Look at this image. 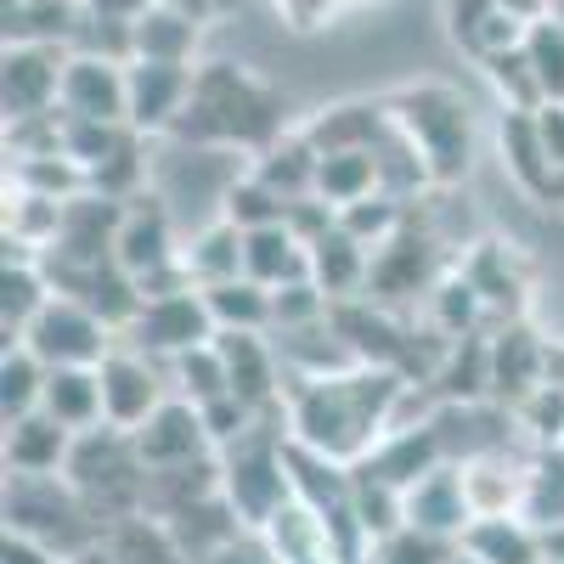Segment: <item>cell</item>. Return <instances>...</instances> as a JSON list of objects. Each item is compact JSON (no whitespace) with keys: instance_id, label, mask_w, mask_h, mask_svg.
Masks as SVG:
<instances>
[{"instance_id":"4","label":"cell","mask_w":564,"mask_h":564,"mask_svg":"<svg viewBox=\"0 0 564 564\" xmlns=\"http://www.w3.org/2000/svg\"><path fill=\"white\" fill-rule=\"evenodd\" d=\"M384 108L406 130L412 148L423 153L435 186H452L468 170V153H475V119H468V102L452 85H406Z\"/></svg>"},{"instance_id":"32","label":"cell","mask_w":564,"mask_h":564,"mask_svg":"<svg viewBox=\"0 0 564 564\" xmlns=\"http://www.w3.org/2000/svg\"><path fill=\"white\" fill-rule=\"evenodd\" d=\"M502 0H446V23H452V40L463 45V52H475L480 29L497 18Z\"/></svg>"},{"instance_id":"25","label":"cell","mask_w":564,"mask_h":564,"mask_svg":"<svg viewBox=\"0 0 564 564\" xmlns=\"http://www.w3.org/2000/svg\"><path fill=\"white\" fill-rule=\"evenodd\" d=\"M45 379H52V367H45L29 345L12 339L7 356H0V412H7V423L40 412V401H45Z\"/></svg>"},{"instance_id":"27","label":"cell","mask_w":564,"mask_h":564,"mask_svg":"<svg viewBox=\"0 0 564 564\" xmlns=\"http://www.w3.org/2000/svg\"><path fill=\"white\" fill-rule=\"evenodd\" d=\"M170 390H175L181 401H193V406H209V401L231 395V372H226L220 345L209 339V345H198V350L175 356V361H170Z\"/></svg>"},{"instance_id":"23","label":"cell","mask_w":564,"mask_h":564,"mask_svg":"<svg viewBox=\"0 0 564 564\" xmlns=\"http://www.w3.org/2000/svg\"><path fill=\"white\" fill-rule=\"evenodd\" d=\"M243 243H249V231H238L226 215H215L198 238L181 249V260H186V271H193L198 289H215V282L243 276Z\"/></svg>"},{"instance_id":"6","label":"cell","mask_w":564,"mask_h":564,"mask_svg":"<svg viewBox=\"0 0 564 564\" xmlns=\"http://www.w3.org/2000/svg\"><path fill=\"white\" fill-rule=\"evenodd\" d=\"M130 350L153 356V361H175L186 350H198L215 339V316H209V300L204 289H181V294H159V300H141L135 322L119 334Z\"/></svg>"},{"instance_id":"20","label":"cell","mask_w":564,"mask_h":564,"mask_svg":"<svg viewBox=\"0 0 564 564\" xmlns=\"http://www.w3.org/2000/svg\"><path fill=\"white\" fill-rule=\"evenodd\" d=\"M384 130H390V108L384 102H339V108H322L305 124L316 153H372Z\"/></svg>"},{"instance_id":"29","label":"cell","mask_w":564,"mask_h":564,"mask_svg":"<svg viewBox=\"0 0 564 564\" xmlns=\"http://www.w3.org/2000/svg\"><path fill=\"white\" fill-rule=\"evenodd\" d=\"M525 52H531V68L547 90V102H564V23L558 18H536L531 34H525Z\"/></svg>"},{"instance_id":"21","label":"cell","mask_w":564,"mask_h":564,"mask_svg":"<svg viewBox=\"0 0 564 564\" xmlns=\"http://www.w3.org/2000/svg\"><path fill=\"white\" fill-rule=\"evenodd\" d=\"M45 412H52L63 430L85 435V430H97L102 417V372L97 367H52V379H45Z\"/></svg>"},{"instance_id":"1","label":"cell","mask_w":564,"mask_h":564,"mask_svg":"<svg viewBox=\"0 0 564 564\" xmlns=\"http://www.w3.org/2000/svg\"><path fill=\"white\" fill-rule=\"evenodd\" d=\"M401 395H406V379L395 367H345V372H327V379H294L289 384V435H294V446H305L316 457L356 468L395 430Z\"/></svg>"},{"instance_id":"26","label":"cell","mask_w":564,"mask_h":564,"mask_svg":"<svg viewBox=\"0 0 564 564\" xmlns=\"http://www.w3.org/2000/svg\"><path fill=\"white\" fill-rule=\"evenodd\" d=\"M372 193H379V164H372V153H322V164H316V198L322 204L350 209Z\"/></svg>"},{"instance_id":"19","label":"cell","mask_w":564,"mask_h":564,"mask_svg":"<svg viewBox=\"0 0 564 564\" xmlns=\"http://www.w3.org/2000/svg\"><path fill=\"white\" fill-rule=\"evenodd\" d=\"M243 276H254L260 289L300 282V276H311V243L300 238L289 220L260 226V231H249V243H243Z\"/></svg>"},{"instance_id":"3","label":"cell","mask_w":564,"mask_h":564,"mask_svg":"<svg viewBox=\"0 0 564 564\" xmlns=\"http://www.w3.org/2000/svg\"><path fill=\"white\" fill-rule=\"evenodd\" d=\"M7 531L40 542L45 553H57V558H74L90 542L108 536V525L97 520V508L74 491L68 475H12L7 480Z\"/></svg>"},{"instance_id":"9","label":"cell","mask_w":564,"mask_h":564,"mask_svg":"<svg viewBox=\"0 0 564 564\" xmlns=\"http://www.w3.org/2000/svg\"><path fill=\"white\" fill-rule=\"evenodd\" d=\"M475 520H480V513H475V497H468L463 463H441L417 486H406V531L441 536V542H463V531Z\"/></svg>"},{"instance_id":"12","label":"cell","mask_w":564,"mask_h":564,"mask_svg":"<svg viewBox=\"0 0 564 564\" xmlns=\"http://www.w3.org/2000/svg\"><path fill=\"white\" fill-rule=\"evenodd\" d=\"M130 63L108 57H74L63 68V113L68 119H97V124H130Z\"/></svg>"},{"instance_id":"33","label":"cell","mask_w":564,"mask_h":564,"mask_svg":"<svg viewBox=\"0 0 564 564\" xmlns=\"http://www.w3.org/2000/svg\"><path fill=\"white\" fill-rule=\"evenodd\" d=\"M204 564H282L276 547L265 542V531H243V536H231L226 547H215Z\"/></svg>"},{"instance_id":"10","label":"cell","mask_w":564,"mask_h":564,"mask_svg":"<svg viewBox=\"0 0 564 564\" xmlns=\"http://www.w3.org/2000/svg\"><path fill=\"white\" fill-rule=\"evenodd\" d=\"M130 130L135 135H170L193 102V79L198 68H181V63H130Z\"/></svg>"},{"instance_id":"14","label":"cell","mask_w":564,"mask_h":564,"mask_svg":"<svg viewBox=\"0 0 564 564\" xmlns=\"http://www.w3.org/2000/svg\"><path fill=\"white\" fill-rule=\"evenodd\" d=\"M68 457H74V430H63L45 406L7 423V475H63Z\"/></svg>"},{"instance_id":"15","label":"cell","mask_w":564,"mask_h":564,"mask_svg":"<svg viewBox=\"0 0 564 564\" xmlns=\"http://www.w3.org/2000/svg\"><path fill=\"white\" fill-rule=\"evenodd\" d=\"M475 564H547L542 531L525 520V513H480L475 525L457 542Z\"/></svg>"},{"instance_id":"8","label":"cell","mask_w":564,"mask_h":564,"mask_svg":"<svg viewBox=\"0 0 564 564\" xmlns=\"http://www.w3.org/2000/svg\"><path fill=\"white\" fill-rule=\"evenodd\" d=\"M63 68H68V45H45V40H18L7 45L0 63V102L12 119H40L63 108Z\"/></svg>"},{"instance_id":"31","label":"cell","mask_w":564,"mask_h":564,"mask_svg":"<svg viewBox=\"0 0 564 564\" xmlns=\"http://www.w3.org/2000/svg\"><path fill=\"white\" fill-rule=\"evenodd\" d=\"M457 558V542H441V536H423V531H395L372 547V564H452Z\"/></svg>"},{"instance_id":"35","label":"cell","mask_w":564,"mask_h":564,"mask_svg":"<svg viewBox=\"0 0 564 564\" xmlns=\"http://www.w3.org/2000/svg\"><path fill=\"white\" fill-rule=\"evenodd\" d=\"M7 564H68V558H57V553H45L40 542H29V536H12L7 531V553H0Z\"/></svg>"},{"instance_id":"16","label":"cell","mask_w":564,"mask_h":564,"mask_svg":"<svg viewBox=\"0 0 564 564\" xmlns=\"http://www.w3.org/2000/svg\"><path fill=\"white\" fill-rule=\"evenodd\" d=\"M311 276H316V289L345 305V300H367V282H372V249L356 243L345 226H334L327 238L311 243Z\"/></svg>"},{"instance_id":"11","label":"cell","mask_w":564,"mask_h":564,"mask_svg":"<svg viewBox=\"0 0 564 564\" xmlns=\"http://www.w3.org/2000/svg\"><path fill=\"white\" fill-rule=\"evenodd\" d=\"M130 441H135V452H141V463H148V468H181V463L215 457V441H209L204 412H198L193 401H181V395H170Z\"/></svg>"},{"instance_id":"2","label":"cell","mask_w":564,"mask_h":564,"mask_svg":"<svg viewBox=\"0 0 564 564\" xmlns=\"http://www.w3.org/2000/svg\"><path fill=\"white\" fill-rule=\"evenodd\" d=\"M170 135L193 141V148H243L260 159L289 130H282V97L265 79L238 63H204L193 79V102Z\"/></svg>"},{"instance_id":"34","label":"cell","mask_w":564,"mask_h":564,"mask_svg":"<svg viewBox=\"0 0 564 564\" xmlns=\"http://www.w3.org/2000/svg\"><path fill=\"white\" fill-rule=\"evenodd\" d=\"M536 130H542V141H547L553 164L564 170V102H547V108H536Z\"/></svg>"},{"instance_id":"5","label":"cell","mask_w":564,"mask_h":564,"mask_svg":"<svg viewBox=\"0 0 564 564\" xmlns=\"http://www.w3.org/2000/svg\"><path fill=\"white\" fill-rule=\"evenodd\" d=\"M18 345H29L45 367H102V361L113 356L119 334H113V327L90 311V305L57 294L52 305L29 322V334H23Z\"/></svg>"},{"instance_id":"17","label":"cell","mask_w":564,"mask_h":564,"mask_svg":"<svg viewBox=\"0 0 564 564\" xmlns=\"http://www.w3.org/2000/svg\"><path fill=\"white\" fill-rule=\"evenodd\" d=\"M547 345L531 339L525 327H502L491 339V395H508L513 406H525L547 384Z\"/></svg>"},{"instance_id":"7","label":"cell","mask_w":564,"mask_h":564,"mask_svg":"<svg viewBox=\"0 0 564 564\" xmlns=\"http://www.w3.org/2000/svg\"><path fill=\"white\" fill-rule=\"evenodd\" d=\"M97 372H102V417L113 423V430H130V435L175 395L170 390V367L153 361V356H141V350H130L124 339L113 345V356Z\"/></svg>"},{"instance_id":"36","label":"cell","mask_w":564,"mask_h":564,"mask_svg":"<svg viewBox=\"0 0 564 564\" xmlns=\"http://www.w3.org/2000/svg\"><path fill=\"white\" fill-rule=\"evenodd\" d=\"M90 12H102V18H119V23H135L148 7H159V0H85Z\"/></svg>"},{"instance_id":"13","label":"cell","mask_w":564,"mask_h":564,"mask_svg":"<svg viewBox=\"0 0 564 564\" xmlns=\"http://www.w3.org/2000/svg\"><path fill=\"white\" fill-rule=\"evenodd\" d=\"M502 164L520 193H531L542 204H564V170L547 153L536 113H502Z\"/></svg>"},{"instance_id":"30","label":"cell","mask_w":564,"mask_h":564,"mask_svg":"<svg viewBox=\"0 0 564 564\" xmlns=\"http://www.w3.org/2000/svg\"><path fill=\"white\" fill-rule=\"evenodd\" d=\"M480 289L468 282V271H452V276H441L435 282V322L446 327L452 339H463V334H475V316H480Z\"/></svg>"},{"instance_id":"28","label":"cell","mask_w":564,"mask_h":564,"mask_svg":"<svg viewBox=\"0 0 564 564\" xmlns=\"http://www.w3.org/2000/svg\"><path fill=\"white\" fill-rule=\"evenodd\" d=\"M289 198H276L271 186L249 170L238 181H226V193H220V215L238 226V231H260V226H276V220H289Z\"/></svg>"},{"instance_id":"18","label":"cell","mask_w":564,"mask_h":564,"mask_svg":"<svg viewBox=\"0 0 564 564\" xmlns=\"http://www.w3.org/2000/svg\"><path fill=\"white\" fill-rule=\"evenodd\" d=\"M130 29H135V57L141 63H181V68H193V52H198V7L159 0V7H148Z\"/></svg>"},{"instance_id":"24","label":"cell","mask_w":564,"mask_h":564,"mask_svg":"<svg viewBox=\"0 0 564 564\" xmlns=\"http://www.w3.org/2000/svg\"><path fill=\"white\" fill-rule=\"evenodd\" d=\"M215 334H271V289H260L254 276H231L204 289Z\"/></svg>"},{"instance_id":"22","label":"cell","mask_w":564,"mask_h":564,"mask_svg":"<svg viewBox=\"0 0 564 564\" xmlns=\"http://www.w3.org/2000/svg\"><path fill=\"white\" fill-rule=\"evenodd\" d=\"M316 164H322V153L311 148V135L305 130H289V135L271 141V148L254 159V175L271 186L276 198L300 204V198H316Z\"/></svg>"}]
</instances>
